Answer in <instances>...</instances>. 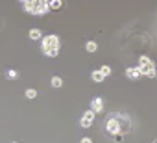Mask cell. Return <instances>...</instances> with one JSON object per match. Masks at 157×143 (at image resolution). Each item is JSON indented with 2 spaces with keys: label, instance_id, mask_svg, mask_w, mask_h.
Masks as SVG:
<instances>
[{
  "label": "cell",
  "instance_id": "cell-5",
  "mask_svg": "<svg viewBox=\"0 0 157 143\" xmlns=\"http://www.w3.org/2000/svg\"><path fill=\"white\" fill-rule=\"evenodd\" d=\"M94 115H96V112H92V110H87L85 113H83V117L80 119V125L83 126V128H89L92 125V121H94Z\"/></svg>",
  "mask_w": 157,
  "mask_h": 143
},
{
  "label": "cell",
  "instance_id": "cell-7",
  "mask_svg": "<svg viewBox=\"0 0 157 143\" xmlns=\"http://www.w3.org/2000/svg\"><path fill=\"white\" fill-rule=\"evenodd\" d=\"M91 110L92 112H102V110H104V100H102L100 97H96V99H92V102H91Z\"/></svg>",
  "mask_w": 157,
  "mask_h": 143
},
{
  "label": "cell",
  "instance_id": "cell-8",
  "mask_svg": "<svg viewBox=\"0 0 157 143\" xmlns=\"http://www.w3.org/2000/svg\"><path fill=\"white\" fill-rule=\"evenodd\" d=\"M91 78H92L94 82H104V73H102V71H92Z\"/></svg>",
  "mask_w": 157,
  "mask_h": 143
},
{
  "label": "cell",
  "instance_id": "cell-11",
  "mask_svg": "<svg viewBox=\"0 0 157 143\" xmlns=\"http://www.w3.org/2000/svg\"><path fill=\"white\" fill-rule=\"evenodd\" d=\"M39 37H41V30H37V28L30 30V39H39Z\"/></svg>",
  "mask_w": 157,
  "mask_h": 143
},
{
  "label": "cell",
  "instance_id": "cell-13",
  "mask_svg": "<svg viewBox=\"0 0 157 143\" xmlns=\"http://www.w3.org/2000/svg\"><path fill=\"white\" fill-rule=\"evenodd\" d=\"M6 76H8L9 80H17V78H19V73H17V71H8Z\"/></svg>",
  "mask_w": 157,
  "mask_h": 143
},
{
  "label": "cell",
  "instance_id": "cell-6",
  "mask_svg": "<svg viewBox=\"0 0 157 143\" xmlns=\"http://www.w3.org/2000/svg\"><path fill=\"white\" fill-rule=\"evenodd\" d=\"M141 74H142L141 73V67H128V69H126V76L131 78V80H137Z\"/></svg>",
  "mask_w": 157,
  "mask_h": 143
},
{
  "label": "cell",
  "instance_id": "cell-15",
  "mask_svg": "<svg viewBox=\"0 0 157 143\" xmlns=\"http://www.w3.org/2000/svg\"><path fill=\"white\" fill-rule=\"evenodd\" d=\"M100 71L104 73V76H109V74H111V67H107V65H104V67H102Z\"/></svg>",
  "mask_w": 157,
  "mask_h": 143
},
{
  "label": "cell",
  "instance_id": "cell-1",
  "mask_svg": "<svg viewBox=\"0 0 157 143\" xmlns=\"http://www.w3.org/2000/svg\"><path fill=\"white\" fill-rule=\"evenodd\" d=\"M24 9L33 15H44L50 11V0H30L24 4Z\"/></svg>",
  "mask_w": 157,
  "mask_h": 143
},
{
  "label": "cell",
  "instance_id": "cell-10",
  "mask_svg": "<svg viewBox=\"0 0 157 143\" xmlns=\"http://www.w3.org/2000/svg\"><path fill=\"white\" fill-rule=\"evenodd\" d=\"M85 49H87L89 52H94V50H96V49H98V45H96V43H94V41H89V43L85 45Z\"/></svg>",
  "mask_w": 157,
  "mask_h": 143
},
{
  "label": "cell",
  "instance_id": "cell-14",
  "mask_svg": "<svg viewBox=\"0 0 157 143\" xmlns=\"http://www.w3.org/2000/svg\"><path fill=\"white\" fill-rule=\"evenodd\" d=\"M26 97H28V99H35L37 97V91L35 89H26Z\"/></svg>",
  "mask_w": 157,
  "mask_h": 143
},
{
  "label": "cell",
  "instance_id": "cell-12",
  "mask_svg": "<svg viewBox=\"0 0 157 143\" xmlns=\"http://www.w3.org/2000/svg\"><path fill=\"white\" fill-rule=\"evenodd\" d=\"M52 86L54 87H61V86H63V80H61L59 76H54L52 78Z\"/></svg>",
  "mask_w": 157,
  "mask_h": 143
},
{
  "label": "cell",
  "instance_id": "cell-16",
  "mask_svg": "<svg viewBox=\"0 0 157 143\" xmlns=\"http://www.w3.org/2000/svg\"><path fill=\"white\" fill-rule=\"evenodd\" d=\"M81 143H92L91 138H81Z\"/></svg>",
  "mask_w": 157,
  "mask_h": 143
},
{
  "label": "cell",
  "instance_id": "cell-4",
  "mask_svg": "<svg viewBox=\"0 0 157 143\" xmlns=\"http://www.w3.org/2000/svg\"><path fill=\"white\" fill-rule=\"evenodd\" d=\"M107 132L109 134H115V136H118V134H122V128H124V126H122L120 125V121H118V117H109L107 119Z\"/></svg>",
  "mask_w": 157,
  "mask_h": 143
},
{
  "label": "cell",
  "instance_id": "cell-9",
  "mask_svg": "<svg viewBox=\"0 0 157 143\" xmlns=\"http://www.w3.org/2000/svg\"><path fill=\"white\" fill-rule=\"evenodd\" d=\"M61 6H63L61 0H50V9H59Z\"/></svg>",
  "mask_w": 157,
  "mask_h": 143
},
{
  "label": "cell",
  "instance_id": "cell-2",
  "mask_svg": "<svg viewBox=\"0 0 157 143\" xmlns=\"http://www.w3.org/2000/svg\"><path fill=\"white\" fill-rule=\"evenodd\" d=\"M59 45H61V43H59V37H57V36H46V37H43V52H44L48 58L57 56Z\"/></svg>",
  "mask_w": 157,
  "mask_h": 143
},
{
  "label": "cell",
  "instance_id": "cell-3",
  "mask_svg": "<svg viewBox=\"0 0 157 143\" xmlns=\"http://www.w3.org/2000/svg\"><path fill=\"white\" fill-rule=\"evenodd\" d=\"M139 67H141L142 74H146V76H150V78L155 76V65H153V61L150 60L148 56H141L139 58Z\"/></svg>",
  "mask_w": 157,
  "mask_h": 143
}]
</instances>
